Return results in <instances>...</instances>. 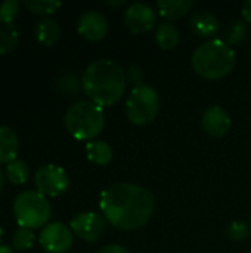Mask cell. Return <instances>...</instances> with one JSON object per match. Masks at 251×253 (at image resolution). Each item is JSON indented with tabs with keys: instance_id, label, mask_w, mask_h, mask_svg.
<instances>
[{
	"instance_id": "cell-28",
	"label": "cell",
	"mask_w": 251,
	"mask_h": 253,
	"mask_svg": "<svg viewBox=\"0 0 251 253\" xmlns=\"http://www.w3.org/2000/svg\"><path fill=\"white\" fill-rule=\"evenodd\" d=\"M96 253H130L124 246L121 245H108L102 249H99Z\"/></svg>"
},
{
	"instance_id": "cell-5",
	"label": "cell",
	"mask_w": 251,
	"mask_h": 253,
	"mask_svg": "<svg viewBox=\"0 0 251 253\" xmlns=\"http://www.w3.org/2000/svg\"><path fill=\"white\" fill-rule=\"evenodd\" d=\"M52 208L46 196L38 191H24L13 202V216L21 228L36 230L46 225Z\"/></svg>"
},
{
	"instance_id": "cell-19",
	"label": "cell",
	"mask_w": 251,
	"mask_h": 253,
	"mask_svg": "<svg viewBox=\"0 0 251 253\" xmlns=\"http://www.w3.org/2000/svg\"><path fill=\"white\" fill-rule=\"evenodd\" d=\"M19 43V30L12 24H6L0 28V53L6 55L12 52Z\"/></svg>"
},
{
	"instance_id": "cell-17",
	"label": "cell",
	"mask_w": 251,
	"mask_h": 253,
	"mask_svg": "<svg viewBox=\"0 0 251 253\" xmlns=\"http://www.w3.org/2000/svg\"><path fill=\"white\" fill-rule=\"evenodd\" d=\"M179 40H180V34H179V30L176 25H173L170 22H164L157 27L155 42L160 49L172 50L179 44Z\"/></svg>"
},
{
	"instance_id": "cell-25",
	"label": "cell",
	"mask_w": 251,
	"mask_h": 253,
	"mask_svg": "<svg viewBox=\"0 0 251 253\" xmlns=\"http://www.w3.org/2000/svg\"><path fill=\"white\" fill-rule=\"evenodd\" d=\"M249 234H250V228L243 221H234L228 228V236L234 242H243L249 237Z\"/></svg>"
},
{
	"instance_id": "cell-16",
	"label": "cell",
	"mask_w": 251,
	"mask_h": 253,
	"mask_svg": "<svg viewBox=\"0 0 251 253\" xmlns=\"http://www.w3.org/2000/svg\"><path fill=\"white\" fill-rule=\"evenodd\" d=\"M36 37L44 46L55 44L61 37V27L52 18H43L36 25Z\"/></svg>"
},
{
	"instance_id": "cell-12",
	"label": "cell",
	"mask_w": 251,
	"mask_h": 253,
	"mask_svg": "<svg viewBox=\"0 0 251 253\" xmlns=\"http://www.w3.org/2000/svg\"><path fill=\"white\" fill-rule=\"evenodd\" d=\"M201 123H203V129L213 138H222L231 129V117L219 105H213L207 108L203 114Z\"/></svg>"
},
{
	"instance_id": "cell-7",
	"label": "cell",
	"mask_w": 251,
	"mask_h": 253,
	"mask_svg": "<svg viewBox=\"0 0 251 253\" xmlns=\"http://www.w3.org/2000/svg\"><path fill=\"white\" fill-rule=\"evenodd\" d=\"M34 184L38 193L46 197H58L68 190L70 179L67 172L55 165L40 168L34 175Z\"/></svg>"
},
{
	"instance_id": "cell-6",
	"label": "cell",
	"mask_w": 251,
	"mask_h": 253,
	"mask_svg": "<svg viewBox=\"0 0 251 253\" xmlns=\"http://www.w3.org/2000/svg\"><path fill=\"white\" fill-rule=\"evenodd\" d=\"M160 110V96L157 90L151 86H139L132 89L127 104L126 113L127 119L136 126L149 125L158 114Z\"/></svg>"
},
{
	"instance_id": "cell-34",
	"label": "cell",
	"mask_w": 251,
	"mask_h": 253,
	"mask_svg": "<svg viewBox=\"0 0 251 253\" xmlns=\"http://www.w3.org/2000/svg\"><path fill=\"white\" fill-rule=\"evenodd\" d=\"M250 225H251V224H250Z\"/></svg>"
},
{
	"instance_id": "cell-18",
	"label": "cell",
	"mask_w": 251,
	"mask_h": 253,
	"mask_svg": "<svg viewBox=\"0 0 251 253\" xmlns=\"http://www.w3.org/2000/svg\"><path fill=\"white\" fill-rule=\"evenodd\" d=\"M86 154H87V159L98 166H105L112 160V148L105 141L87 142L86 144Z\"/></svg>"
},
{
	"instance_id": "cell-13",
	"label": "cell",
	"mask_w": 251,
	"mask_h": 253,
	"mask_svg": "<svg viewBox=\"0 0 251 253\" xmlns=\"http://www.w3.org/2000/svg\"><path fill=\"white\" fill-rule=\"evenodd\" d=\"M191 28L200 37H215L220 31V21L215 13L200 10L191 16Z\"/></svg>"
},
{
	"instance_id": "cell-29",
	"label": "cell",
	"mask_w": 251,
	"mask_h": 253,
	"mask_svg": "<svg viewBox=\"0 0 251 253\" xmlns=\"http://www.w3.org/2000/svg\"><path fill=\"white\" fill-rule=\"evenodd\" d=\"M243 16H244V21L251 25V0H247L244 3V6H243Z\"/></svg>"
},
{
	"instance_id": "cell-14",
	"label": "cell",
	"mask_w": 251,
	"mask_h": 253,
	"mask_svg": "<svg viewBox=\"0 0 251 253\" xmlns=\"http://www.w3.org/2000/svg\"><path fill=\"white\" fill-rule=\"evenodd\" d=\"M19 141L16 133L7 127L0 126V165H9L16 160Z\"/></svg>"
},
{
	"instance_id": "cell-24",
	"label": "cell",
	"mask_w": 251,
	"mask_h": 253,
	"mask_svg": "<svg viewBox=\"0 0 251 253\" xmlns=\"http://www.w3.org/2000/svg\"><path fill=\"white\" fill-rule=\"evenodd\" d=\"M19 13V1L18 0H3L0 1V22L3 25L12 24L13 19Z\"/></svg>"
},
{
	"instance_id": "cell-1",
	"label": "cell",
	"mask_w": 251,
	"mask_h": 253,
	"mask_svg": "<svg viewBox=\"0 0 251 253\" xmlns=\"http://www.w3.org/2000/svg\"><path fill=\"white\" fill-rule=\"evenodd\" d=\"M101 211L108 224L123 231H135L149 222L155 211L154 194L139 185L120 182L101 196Z\"/></svg>"
},
{
	"instance_id": "cell-2",
	"label": "cell",
	"mask_w": 251,
	"mask_h": 253,
	"mask_svg": "<svg viewBox=\"0 0 251 253\" xmlns=\"http://www.w3.org/2000/svg\"><path fill=\"white\" fill-rule=\"evenodd\" d=\"M81 86L92 102L109 107L118 102L126 90V71L115 61L96 59L84 70Z\"/></svg>"
},
{
	"instance_id": "cell-3",
	"label": "cell",
	"mask_w": 251,
	"mask_h": 253,
	"mask_svg": "<svg viewBox=\"0 0 251 253\" xmlns=\"http://www.w3.org/2000/svg\"><path fill=\"white\" fill-rule=\"evenodd\" d=\"M235 62V52L220 39L204 42L192 55V67L195 73L207 80L226 77L234 70Z\"/></svg>"
},
{
	"instance_id": "cell-32",
	"label": "cell",
	"mask_w": 251,
	"mask_h": 253,
	"mask_svg": "<svg viewBox=\"0 0 251 253\" xmlns=\"http://www.w3.org/2000/svg\"><path fill=\"white\" fill-rule=\"evenodd\" d=\"M3 185H4V175H3V172L0 170V191H1V188H3Z\"/></svg>"
},
{
	"instance_id": "cell-31",
	"label": "cell",
	"mask_w": 251,
	"mask_h": 253,
	"mask_svg": "<svg viewBox=\"0 0 251 253\" xmlns=\"http://www.w3.org/2000/svg\"><path fill=\"white\" fill-rule=\"evenodd\" d=\"M0 253H15V251L9 249L7 246H0Z\"/></svg>"
},
{
	"instance_id": "cell-8",
	"label": "cell",
	"mask_w": 251,
	"mask_h": 253,
	"mask_svg": "<svg viewBox=\"0 0 251 253\" xmlns=\"http://www.w3.org/2000/svg\"><path fill=\"white\" fill-rule=\"evenodd\" d=\"M72 231L62 222H50L43 227L38 243L47 253H67L72 246Z\"/></svg>"
},
{
	"instance_id": "cell-27",
	"label": "cell",
	"mask_w": 251,
	"mask_h": 253,
	"mask_svg": "<svg viewBox=\"0 0 251 253\" xmlns=\"http://www.w3.org/2000/svg\"><path fill=\"white\" fill-rule=\"evenodd\" d=\"M58 86H59V89H61L62 92H65V93H74V92H77V89H78V86H80V82H78V79H77L74 74H65V76L59 80Z\"/></svg>"
},
{
	"instance_id": "cell-22",
	"label": "cell",
	"mask_w": 251,
	"mask_h": 253,
	"mask_svg": "<svg viewBox=\"0 0 251 253\" xmlns=\"http://www.w3.org/2000/svg\"><path fill=\"white\" fill-rule=\"evenodd\" d=\"M24 6L36 15H50L61 7L59 0H25Z\"/></svg>"
},
{
	"instance_id": "cell-20",
	"label": "cell",
	"mask_w": 251,
	"mask_h": 253,
	"mask_svg": "<svg viewBox=\"0 0 251 253\" xmlns=\"http://www.w3.org/2000/svg\"><path fill=\"white\" fill-rule=\"evenodd\" d=\"M247 22L243 19H235L229 24V27L225 31V37L223 42L228 46H237L240 43H243L247 37Z\"/></svg>"
},
{
	"instance_id": "cell-4",
	"label": "cell",
	"mask_w": 251,
	"mask_h": 253,
	"mask_svg": "<svg viewBox=\"0 0 251 253\" xmlns=\"http://www.w3.org/2000/svg\"><path fill=\"white\" fill-rule=\"evenodd\" d=\"M67 130L78 141L96 138L105 126V113L102 107L92 101H81L71 105L64 119Z\"/></svg>"
},
{
	"instance_id": "cell-15",
	"label": "cell",
	"mask_w": 251,
	"mask_h": 253,
	"mask_svg": "<svg viewBox=\"0 0 251 253\" xmlns=\"http://www.w3.org/2000/svg\"><path fill=\"white\" fill-rule=\"evenodd\" d=\"M192 0H160L157 3L160 15L167 21H175L182 18L192 7Z\"/></svg>"
},
{
	"instance_id": "cell-9",
	"label": "cell",
	"mask_w": 251,
	"mask_h": 253,
	"mask_svg": "<svg viewBox=\"0 0 251 253\" xmlns=\"http://www.w3.org/2000/svg\"><path fill=\"white\" fill-rule=\"evenodd\" d=\"M70 228L78 239L87 243H95L105 233L107 219L95 212H83L71 219Z\"/></svg>"
},
{
	"instance_id": "cell-30",
	"label": "cell",
	"mask_w": 251,
	"mask_h": 253,
	"mask_svg": "<svg viewBox=\"0 0 251 253\" xmlns=\"http://www.w3.org/2000/svg\"><path fill=\"white\" fill-rule=\"evenodd\" d=\"M126 1L124 0H120V1H111V0H107L105 1V4H108V6H123Z\"/></svg>"
},
{
	"instance_id": "cell-23",
	"label": "cell",
	"mask_w": 251,
	"mask_h": 253,
	"mask_svg": "<svg viewBox=\"0 0 251 253\" xmlns=\"http://www.w3.org/2000/svg\"><path fill=\"white\" fill-rule=\"evenodd\" d=\"M36 242V236L33 233V230L28 228H18L12 237V246L16 251H28L30 248H33Z\"/></svg>"
},
{
	"instance_id": "cell-11",
	"label": "cell",
	"mask_w": 251,
	"mask_h": 253,
	"mask_svg": "<svg viewBox=\"0 0 251 253\" xmlns=\"http://www.w3.org/2000/svg\"><path fill=\"white\" fill-rule=\"evenodd\" d=\"M77 28L86 40L99 42L108 34V21L101 12L87 10L80 16Z\"/></svg>"
},
{
	"instance_id": "cell-26",
	"label": "cell",
	"mask_w": 251,
	"mask_h": 253,
	"mask_svg": "<svg viewBox=\"0 0 251 253\" xmlns=\"http://www.w3.org/2000/svg\"><path fill=\"white\" fill-rule=\"evenodd\" d=\"M126 82L130 83L133 89L143 86V71L138 65H130L126 70Z\"/></svg>"
},
{
	"instance_id": "cell-33",
	"label": "cell",
	"mask_w": 251,
	"mask_h": 253,
	"mask_svg": "<svg viewBox=\"0 0 251 253\" xmlns=\"http://www.w3.org/2000/svg\"><path fill=\"white\" fill-rule=\"evenodd\" d=\"M1 237H3V228L0 227V242H1Z\"/></svg>"
},
{
	"instance_id": "cell-10",
	"label": "cell",
	"mask_w": 251,
	"mask_h": 253,
	"mask_svg": "<svg viewBox=\"0 0 251 253\" xmlns=\"http://www.w3.org/2000/svg\"><path fill=\"white\" fill-rule=\"evenodd\" d=\"M124 24L133 34H145L155 27L157 13L146 3H133L124 13Z\"/></svg>"
},
{
	"instance_id": "cell-21",
	"label": "cell",
	"mask_w": 251,
	"mask_h": 253,
	"mask_svg": "<svg viewBox=\"0 0 251 253\" xmlns=\"http://www.w3.org/2000/svg\"><path fill=\"white\" fill-rule=\"evenodd\" d=\"M6 176H7V179L12 184L21 185V184L28 181V178H30V168L22 160H13L12 163H9L6 166Z\"/></svg>"
}]
</instances>
